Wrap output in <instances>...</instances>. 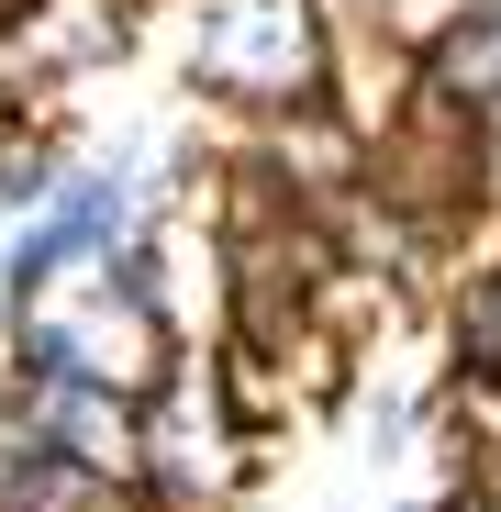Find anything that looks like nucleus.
<instances>
[{"label": "nucleus", "mask_w": 501, "mask_h": 512, "mask_svg": "<svg viewBox=\"0 0 501 512\" xmlns=\"http://www.w3.org/2000/svg\"><path fill=\"white\" fill-rule=\"evenodd\" d=\"M190 67L234 101H312L323 90V12L312 0H212Z\"/></svg>", "instance_id": "1"}, {"label": "nucleus", "mask_w": 501, "mask_h": 512, "mask_svg": "<svg viewBox=\"0 0 501 512\" xmlns=\"http://www.w3.org/2000/svg\"><path fill=\"white\" fill-rule=\"evenodd\" d=\"M368 12H379V34L390 45H412V56H435L468 12H479V0H368Z\"/></svg>", "instance_id": "2"}]
</instances>
